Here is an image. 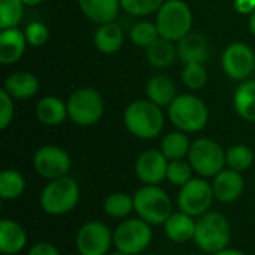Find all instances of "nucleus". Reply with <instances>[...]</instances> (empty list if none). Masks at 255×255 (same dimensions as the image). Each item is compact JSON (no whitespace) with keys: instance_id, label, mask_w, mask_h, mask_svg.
<instances>
[{"instance_id":"17","label":"nucleus","mask_w":255,"mask_h":255,"mask_svg":"<svg viewBox=\"0 0 255 255\" xmlns=\"http://www.w3.org/2000/svg\"><path fill=\"white\" fill-rule=\"evenodd\" d=\"M178 48V58L182 64L187 63H206L211 54L209 40L205 34L197 31H190L184 36L179 42H176Z\"/></svg>"},{"instance_id":"5","label":"nucleus","mask_w":255,"mask_h":255,"mask_svg":"<svg viewBox=\"0 0 255 255\" xmlns=\"http://www.w3.org/2000/svg\"><path fill=\"white\" fill-rule=\"evenodd\" d=\"M155 25L160 37L179 42L191 31L193 10L185 0H164L155 13Z\"/></svg>"},{"instance_id":"16","label":"nucleus","mask_w":255,"mask_h":255,"mask_svg":"<svg viewBox=\"0 0 255 255\" xmlns=\"http://www.w3.org/2000/svg\"><path fill=\"white\" fill-rule=\"evenodd\" d=\"M27 39L24 30L19 27L0 30V63L3 66H12L18 63L27 49Z\"/></svg>"},{"instance_id":"11","label":"nucleus","mask_w":255,"mask_h":255,"mask_svg":"<svg viewBox=\"0 0 255 255\" xmlns=\"http://www.w3.org/2000/svg\"><path fill=\"white\" fill-rule=\"evenodd\" d=\"M33 169L43 179H58L69 175L72 169V158L61 146L43 145L33 155Z\"/></svg>"},{"instance_id":"13","label":"nucleus","mask_w":255,"mask_h":255,"mask_svg":"<svg viewBox=\"0 0 255 255\" xmlns=\"http://www.w3.org/2000/svg\"><path fill=\"white\" fill-rule=\"evenodd\" d=\"M223 72L233 81L250 79L255 69L254 49L245 42H233L221 54Z\"/></svg>"},{"instance_id":"8","label":"nucleus","mask_w":255,"mask_h":255,"mask_svg":"<svg viewBox=\"0 0 255 255\" xmlns=\"http://www.w3.org/2000/svg\"><path fill=\"white\" fill-rule=\"evenodd\" d=\"M187 160L194 173L200 178H215L227 167L226 149L211 137H199L193 140Z\"/></svg>"},{"instance_id":"29","label":"nucleus","mask_w":255,"mask_h":255,"mask_svg":"<svg viewBox=\"0 0 255 255\" xmlns=\"http://www.w3.org/2000/svg\"><path fill=\"white\" fill-rule=\"evenodd\" d=\"M25 191V178L15 169H4L0 173V197L1 200H16Z\"/></svg>"},{"instance_id":"4","label":"nucleus","mask_w":255,"mask_h":255,"mask_svg":"<svg viewBox=\"0 0 255 255\" xmlns=\"http://www.w3.org/2000/svg\"><path fill=\"white\" fill-rule=\"evenodd\" d=\"M194 244L208 254L220 253L229 248L232 241V229L229 220L220 212H206L196 220Z\"/></svg>"},{"instance_id":"31","label":"nucleus","mask_w":255,"mask_h":255,"mask_svg":"<svg viewBox=\"0 0 255 255\" xmlns=\"http://www.w3.org/2000/svg\"><path fill=\"white\" fill-rule=\"evenodd\" d=\"M128 37L131 40L133 45L139 46V48H148L149 45H152L158 37V28L155 25V22L151 21H137L128 31Z\"/></svg>"},{"instance_id":"25","label":"nucleus","mask_w":255,"mask_h":255,"mask_svg":"<svg viewBox=\"0 0 255 255\" xmlns=\"http://www.w3.org/2000/svg\"><path fill=\"white\" fill-rule=\"evenodd\" d=\"M233 108L242 120L255 123V79H247L238 85L233 94Z\"/></svg>"},{"instance_id":"27","label":"nucleus","mask_w":255,"mask_h":255,"mask_svg":"<svg viewBox=\"0 0 255 255\" xmlns=\"http://www.w3.org/2000/svg\"><path fill=\"white\" fill-rule=\"evenodd\" d=\"M190 148H191V140L188 137V133H184L181 130L167 133L160 143V151L164 154V157L169 161L188 157Z\"/></svg>"},{"instance_id":"12","label":"nucleus","mask_w":255,"mask_h":255,"mask_svg":"<svg viewBox=\"0 0 255 255\" xmlns=\"http://www.w3.org/2000/svg\"><path fill=\"white\" fill-rule=\"evenodd\" d=\"M114 245V232L97 220L87 221L76 233V250L81 255H108Z\"/></svg>"},{"instance_id":"43","label":"nucleus","mask_w":255,"mask_h":255,"mask_svg":"<svg viewBox=\"0 0 255 255\" xmlns=\"http://www.w3.org/2000/svg\"><path fill=\"white\" fill-rule=\"evenodd\" d=\"M108 255H127V254H124V253H121V251H115V253H111V254H108Z\"/></svg>"},{"instance_id":"36","label":"nucleus","mask_w":255,"mask_h":255,"mask_svg":"<svg viewBox=\"0 0 255 255\" xmlns=\"http://www.w3.org/2000/svg\"><path fill=\"white\" fill-rule=\"evenodd\" d=\"M24 34L30 46H43L49 39V28L42 21H33L25 25Z\"/></svg>"},{"instance_id":"39","label":"nucleus","mask_w":255,"mask_h":255,"mask_svg":"<svg viewBox=\"0 0 255 255\" xmlns=\"http://www.w3.org/2000/svg\"><path fill=\"white\" fill-rule=\"evenodd\" d=\"M233 7L242 15H251L255 10V0H235Z\"/></svg>"},{"instance_id":"24","label":"nucleus","mask_w":255,"mask_h":255,"mask_svg":"<svg viewBox=\"0 0 255 255\" xmlns=\"http://www.w3.org/2000/svg\"><path fill=\"white\" fill-rule=\"evenodd\" d=\"M93 42L99 52L105 55H111L121 49L124 43V31L120 27V24H117L115 21L100 24L94 31Z\"/></svg>"},{"instance_id":"20","label":"nucleus","mask_w":255,"mask_h":255,"mask_svg":"<svg viewBox=\"0 0 255 255\" xmlns=\"http://www.w3.org/2000/svg\"><path fill=\"white\" fill-rule=\"evenodd\" d=\"M145 93L148 100L161 108H167L178 96L175 81L163 73H155L148 79Z\"/></svg>"},{"instance_id":"23","label":"nucleus","mask_w":255,"mask_h":255,"mask_svg":"<svg viewBox=\"0 0 255 255\" xmlns=\"http://www.w3.org/2000/svg\"><path fill=\"white\" fill-rule=\"evenodd\" d=\"M78 6L84 16L99 25L115 21L121 9L120 0H78Z\"/></svg>"},{"instance_id":"21","label":"nucleus","mask_w":255,"mask_h":255,"mask_svg":"<svg viewBox=\"0 0 255 255\" xmlns=\"http://www.w3.org/2000/svg\"><path fill=\"white\" fill-rule=\"evenodd\" d=\"M163 227H164V235L169 241L175 244H187L194 239L196 220L194 217L179 211V212H173L163 224Z\"/></svg>"},{"instance_id":"37","label":"nucleus","mask_w":255,"mask_h":255,"mask_svg":"<svg viewBox=\"0 0 255 255\" xmlns=\"http://www.w3.org/2000/svg\"><path fill=\"white\" fill-rule=\"evenodd\" d=\"M13 97L6 93L3 88L0 90V128L6 130L12 120H13V114H15V106H13Z\"/></svg>"},{"instance_id":"15","label":"nucleus","mask_w":255,"mask_h":255,"mask_svg":"<svg viewBox=\"0 0 255 255\" xmlns=\"http://www.w3.org/2000/svg\"><path fill=\"white\" fill-rule=\"evenodd\" d=\"M212 188H214L215 199L218 202L233 203L242 196L245 190V179L241 172L226 167L214 178Z\"/></svg>"},{"instance_id":"38","label":"nucleus","mask_w":255,"mask_h":255,"mask_svg":"<svg viewBox=\"0 0 255 255\" xmlns=\"http://www.w3.org/2000/svg\"><path fill=\"white\" fill-rule=\"evenodd\" d=\"M27 255H60V251L49 242H37L28 250Z\"/></svg>"},{"instance_id":"28","label":"nucleus","mask_w":255,"mask_h":255,"mask_svg":"<svg viewBox=\"0 0 255 255\" xmlns=\"http://www.w3.org/2000/svg\"><path fill=\"white\" fill-rule=\"evenodd\" d=\"M103 212L115 220H126L134 212V200L128 193L117 191L109 194L103 202Z\"/></svg>"},{"instance_id":"14","label":"nucleus","mask_w":255,"mask_h":255,"mask_svg":"<svg viewBox=\"0 0 255 255\" xmlns=\"http://www.w3.org/2000/svg\"><path fill=\"white\" fill-rule=\"evenodd\" d=\"M169 160L160 149L140 152L134 163V173L143 185H158L166 179Z\"/></svg>"},{"instance_id":"7","label":"nucleus","mask_w":255,"mask_h":255,"mask_svg":"<svg viewBox=\"0 0 255 255\" xmlns=\"http://www.w3.org/2000/svg\"><path fill=\"white\" fill-rule=\"evenodd\" d=\"M66 103L69 120L79 127L94 126L105 114V99L96 88H78L69 96Z\"/></svg>"},{"instance_id":"1","label":"nucleus","mask_w":255,"mask_h":255,"mask_svg":"<svg viewBox=\"0 0 255 255\" xmlns=\"http://www.w3.org/2000/svg\"><path fill=\"white\" fill-rule=\"evenodd\" d=\"M126 128L137 139L151 140L160 136L164 127V114L161 106L148 99L131 102L123 115Z\"/></svg>"},{"instance_id":"19","label":"nucleus","mask_w":255,"mask_h":255,"mask_svg":"<svg viewBox=\"0 0 255 255\" xmlns=\"http://www.w3.org/2000/svg\"><path fill=\"white\" fill-rule=\"evenodd\" d=\"M39 88H40L39 79L33 73L24 70L10 73L3 82V90L9 93L15 100L31 99L39 93Z\"/></svg>"},{"instance_id":"40","label":"nucleus","mask_w":255,"mask_h":255,"mask_svg":"<svg viewBox=\"0 0 255 255\" xmlns=\"http://www.w3.org/2000/svg\"><path fill=\"white\" fill-rule=\"evenodd\" d=\"M212 255H247L245 253H242V251H239V250H233V248H226V250H223V251H220V253H215V254Z\"/></svg>"},{"instance_id":"6","label":"nucleus","mask_w":255,"mask_h":255,"mask_svg":"<svg viewBox=\"0 0 255 255\" xmlns=\"http://www.w3.org/2000/svg\"><path fill=\"white\" fill-rule=\"evenodd\" d=\"M134 212L151 226H163L173 214L169 194L158 185H143L134 194Z\"/></svg>"},{"instance_id":"22","label":"nucleus","mask_w":255,"mask_h":255,"mask_svg":"<svg viewBox=\"0 0 255 255\" xmlns=\"http://www.w3.org/2000/svg\"><path fill=\"white\" fill-rule=\"evenodd\" d=\"M36 118L40 124L48 127H55L69 118L67 103L57 96H45L36 105Z\"/></svg>"},{"instance_id":"33","label":"nucleus","mask_w":255,"mask_h":255,"mask_svg":"<svg viewBox=\"0 0 255 255\" xmlns=\"http://www.w3.org/2000/svg\"><path fill=\"white\" fill-rule=\"evenodd\" d=\"M182 84L191 90L197 91L202 90L208 82V72L203 63H187L184 64V69L181 72Z\"/></svg>"},{"instance_id":"9","label":"nucleus","mask_w":255,"mask_h":255,"mask_svg":"<svg viewBox=\"0 0 255 255\" xmlns=\"http://www.w3.org/2000/svg\"><path fill=\"white\" fill-rule=\"evenodd\" d=\"M152 226L142 218H126L114 230V247L127 255H139L152 242Z\"/></svg>"},{"instance_id":"32","label":"nucleus","mask_w":255,"mask_h":255,"mask_svg":"<svg viewBox=\"0 0 255 255\" xmlns=\"http://www.w3.org/2000/svg\"><path fill=\"white\" fill-rule=\"evenodd\" d=\"M22 0H0V30L18 27L24 18Z\"/></svg>"},{"instance_id":"35","label":"nucleus","mask_w":255,"mask_h":255,"mask_svg":"<svg viewBox=\"0 0 255 255\" xmlns=\"http://www.w3.org/2000/svg\"><path fill=\"white\" fill-rule=\"evenodd\" d=\"M164 0H120L121 9L131 16H148L157 13Z\"/></svg>"},{"instance_id":"18","label":"nucleus","mask_w":255,"mask_h":255,"mask_svg":"<svg viewBox=\"0 0 255 255\" xmlns=\"http://www.w3.org/2000/svg\"><path fill=\"white\" fill-rule=\"evenodd\" d=\"M27 247V232L15 220L0 221V253L4 255L19 254Z\"/></svg>"},{"instance_id":"30","label":"nucleus","mask_w":255,"mask_h":255,"mask_svg":"<svg viewBox=\"0 0 255 255\" xmlns=\"http://www.w3.org/2000/svg\"><path fill=\"white\" fill-rule=\"evenodd\" d=\"M254 151L245 143L232 145L226 151V164H227V167L232 169V170L241 172V173L251 169L253 164H254Z\"/></svg>"},{"instance_id":"3","label":"nucleus","mask_w":255,"mask_h":255,"mask_svg":"<svg viewBox=\"0 0 255 255\" xmlns=\"http://www.w3.org/2000/svg\"><path fill=\"white\" fill-rule=\"evenodd\" d=\"M79 197L81 190L78 182L67 175L58 179H52L43 187L39 196V205L46 215L61 217L76 208Z\"/></svg>"},{"instance_id":"42","label":"nucleus","mask_w":255,"mask_h":255,"mask_svg":"<svg viewBox=\"0 0 255 255\" xmlns=\"http://www.w3.org/2000/svg\"><path fill=\"white\" fill-rule=\"evenodd\" d=\"M45 0H22V3L25 4V6H37V4H40V3H43Z\"/></svg>"},{"instance_id":"44","label":"nucleus","mask_w":255,"mask_h":255,"mask_svg":"<svg viewBox=\"0 0 255 255\" xmlns=\"http://www.w3.org/2000/svg\"><path fill=\"white\" fill-rule=\"evenodd\" d=\"M70 255H81V254H70Z\"/></svg>"},{"instance_id":"10","label":"nucleus","mask_w":255,"mask_h":255,"mask_svg":"<svg viewBox=\"0 0 255 255\" xmlns=\"http://www.w3.org/2000/svg\"><path fill=\"white\" fill-rule=\"evenodd\" d=\"M214 200L215 194L212 184H209L205 178H193L190 182L181 187L178 193L179 211L194 218H199L203 214L209 212Z\"/></svg>"},{"instance_id":"2","label":"nucleus","mask_w":255,"mask_h":255,"mask_svg":"<svg viewBox=\"0 0 255 255\" xmlns=\"http://www.w3.org/2000/svg\"><path fill=\"white\" fill-rule=\"evenodd\" d=\"M167 117L176 130L184 133H199L209 123V109L200 97L191 93H184L178 94L167 106Z\"/></svg>"},{"instance_id":"34","label":"nucleus","mask_w":255,"mask_h":255,"mask_svg":"<svg viewBox=\"0 0 255 255\" xmlns=\"http://www.w3.org/2000/svg\"><path fill=\"white\" fill-rule=\"evenodd\" d=\"M194 170L190 164L188 160L185 158H181V160H172L169 161V166H167V175H166V179L175 185V187H184L187 182H190L194 176Z\"/></svg>"},{"instance_id":"26","label":"nucleus","mask_w":255,"mask_h":255,"mask_svg":"<svg viewBox=\"0 0 255 255\" xmlns=\"http://www.w3.org/2000/svg\"><path fill=\"white\" fill-rule=\"evenodd\" d=\"M178 58V48L175 42L158 37L152 45L146 48V60L155 69L170 67Z\"/></svg>"},{"instance_id":"41","label":"nucleus","mask_w":255,"mask_h":255,"mask_svg":"<svg viewBox=\"0 0 255 255\" xmlns=\"http://www.w3.org/2000/svg\"><path fill=\"white\" fill-rule=\"evenodd\" d=\"M248 25H250V30L251 33L255 36V10L250 15V21H248Z\"/></svg>"}]
</instances>
